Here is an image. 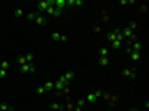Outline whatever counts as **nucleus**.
Masks as SVG:
<instances>
[{"label":"nucleus","instance_id":"1","mask_svg":"<svg viewBox=\"0 0 149 111\" xmlns=\"http://www.w3.org/2000/svg\"><path fill=\"white\" fill-rule=\"evenodd\" d=\"M121 35L124 38H128V42H132V40H134V33H132V30H131V28H123L121 30Z\"/></svg>","mask_w":149,"mask_h":111},{"label":"nucleus","instance_id":"2","mask_svg":"<svg viewBox=\"0 0 149 111\" xmlns=\"http://www.w3.org/2000/svg\"><path fill=\"white\" fill-rule=\"evenodd\" d=\"M73 76H74L73 71H68V73H65L63 76H61V78H60V81H63L65 85H68L70 81H71V80H73Z\"/></svg>","mask_w":149,"mask_h":111},{"label":"nucleus","instance_id":"3","mask_svg":"<svg viewBox=\"0 0 149 111\" xmlns=\"http://www.w3.org/2000/svg\"><path fill=\"white\" fill-rule=\"evenodd\" d=\"M123 75L128 76V78H134V76H136V70H129V68H126V70H123Z\"/></svg>","mask_w":149,"mask_h":111},{"label":"nucleus","instance_id":"4","mask_svg":"<svg viewBox=\"0 0 149 111\" xmlns=\"http://www.w3.org/2000/svg\"><path fill=\"white\" fill-rule=\"evenodd\" d=\"M84 100H86V103H94V101H96V100H98V96H96L94 93H88Z\"/></svg>","mask_w":149,"mask_h":111},{"label":"nucleus","instance_id":"5","mask_svg":"<svg viewBox=\"0 0 149 111\" xmlns=\"http://www.w3.org/2000/svg\"><path fill=\"white\" fill-rule=\"evenodd\" d=\"M65 7H66V2H65V0H55V9L63 10Z\"/></svg>","mask_w":149,"mask_h":111},{"label":"nucleus","instance_id":"6","mask_svg":"<svg viewBox=\"0 0 149 111\" xmlns=\"http://www.w3.org/2000/svg\"><path fill=\"white\" fill-rule=\"evenodd\" d=\"M118 32H119V28H116V30H114V32H111V33H109V35H108V40H109V42H114V40H116V38H118Z\"/></svg>","mask_w":149,"mask_h":111},{"label":"nucleus","instance_id":"7","mask_svg":"<svg viewBox=\"0 0 149 111\" xmlns=\"http://www.w3.org/2000/svg\"><path fill=\"white\" fill-rule=\"evenodd\" d=\"M45 22H47V18H45L43 15H37V18H35V23H37V25H45Z\"/></svg>","mask_w":149,"mask_h":111},{"label":"nucleus","instance_id":"8","mask_svg":"<svg viewBox=\"0 0 149 111\" xmlns=\"http://www.w3.org/2000/svg\"><path fill=\"white\" fill-rule=\"evenodd\" d=\"M129 55H131V58H132L134 61H138V60L141 58V53H139V51H134V50H131V51H129Z\"/></svg>","mask_w":149,"mask_h":111},{"label":"nucleus","instance_id":"9","mask_svg":"<svg viewBox=\"0 0 149 111\" xmlns=\"http://www.w3.org/2000/svg\"><path fill=\"white\" fill-rule=\"evenodd\" d=\"M43 88H45V91H51V90L55 88V83H53V81H47V83L43 85Z\"/></svg>","mask_w":149,"mask_h":111},{"label":"nucleus","instance_id":"10","mask_svg":"<svg viewBox=\"0 0 149 111\" xmlns=\"http://www.w3.org/2000/svg\"><path fill=\"white\" fill-rule=\"evenodd\" d=\"M65 86H66V85L63 83V81H60V80H58V81L55 83V90H56V91H61V90H63Z\"/></svg>","mask_w":149,"mask_h":111},{"label":"nucleus","instance_id":"11","mask_svg":"<svg viewBox=\"0 0 149 111\" xmlns=\"http://www.w3.org/2000/svg\"><path fill=\"white\" fill-rule=\"evenodd\" d=\"M50 108H51V110H53V111H60V110H65V108H63L61 104H58V103H51V104H50Z\"/></svg>","mask_w":149,"mask_h":111},{"label":"nucleus","instance_id":"12","mask_svg":"<svg viewBox=\"0 0 149 111\" xmlns=\"http://www.w3.org/2000/svg\"><path fill=\"white\" fill-rule=\"evenodd\" d=\"M131 50H134V51H141V50H142V45H141L139 42H134V43H132V48H131Z\"/></svg>","mask_w":149,"mask_h":111},{"label":"nucleus","instance_id":"13","mask_svg":"<svg viewBox=\"0 0 149 111\" xmlns=\"http://www.w3.org/2000/svg\"><path fill=\"white\" fill-rule=\"evenodd\" d=\"M20 71H22V73H30V63L22 65V66H20Z\"/></svg>","mask_w":149,"mask_h":111},{"label":"nucleus","instance_id":"14","mask_svg":"<svg viewBox=\"0 0 149 111\" xmlns=\"http://www.w3.org/2000/svg\"><path fill=\"white\" fill-rule=\"evenodd\" d=\"M108 63H109V58H108V56H101V58H99V65L101 66H106Z\"/></svg>","mask_w":149,"mask_h":111},{"label":"nucleus","instance_id":"15","mask_svg":"<svg viewBox=\"0 0 149 111\" xmlns=\"http://www.w3.org/2000/svg\"><path fill=\"white\" fill-rule=\"evenodd\" d=\"M37 15H38V13H35V12H32V13H27V20H28V22H35Z\"/></svg>","mask_w":149,"mask_h":111},{"label":"nucleus","instance_id":"16","mask_svg":"<svg viewBox=\"0 0 149 111\" xmlns=\"http://www.w3.org/2000/svg\"><path fill=\"white\" fill-rule=\"evenodd\" d=\"M17 61H18V65L22 66V65H25V63H27V58H25L23 55H20L18 58H17Z\"/></svg>","mask_w":149,"mask_h":111},{"label":"nucleus","instance_id":"17","mask_svg":"<svg viewBox=\"0 0 149 111\" xmlns=\"http://www.w3.org/2000/svg\"><path fill=\"white\" fill-rule=\"evenodd\" d=\"M111 46H113V50H118V48L121 46V42H119V40H114L111 43Z\"/></svg>","mask_w":149,"mask_h":111},{"label":"nucleus","instance_id":"18","mask_svg":"<svg viewBox=\"0 0 149 111\" xmlns=\"http://www.w3.org/2000/svg\"><path fill=\"white\" fill-rule=\"evenodd\" d=\"M0 65H2V70H8L10 63H8V61H7V60H3V61H0Z\"/></svg>","mask_w":149,"mask_h":111},{"label":"nucleus","instance_id":"19","mask_svg":"<svg viewBox=\"0 0 149 111\" xmlns=\"http://www.w3.org/2000/svg\"><path fill=\"white\" fill-rule=\"evenodd\" d=\"M84 104H86V100H84V98H83V100H78V103H76V108H83Z\"/></svg>","mask_w":149,"mask_h":111},{"label":"nucleus","instance_id":"20","mask_svg":"<svg viewBox=\"0 0 149 111\" xmlns=\"http://www.w3.org/2000/svg\"><path fill=\"white\" fill-rule=\"evenodd\" d=\"M15 17H17V18L23 17V10H22V9H17V10H15Z\"/></svg>","mask_w":149,"mask_h":111},{"label":"nucleus","instance_id":"21","mask_svg":"<svg viewBox=\"0 0 149 111\" xmlns=\"http://www.w3.org/2000/svg\"><path fill=\"white\" fill-rule=\"evenodd\" d=\"M99 55L101 56H108V48H106V46H103L101 50H99Z\"/></svg>","mask_w":149,"mask_h":111},{"label":"nucleus","instance_id":"22","mask_svg":"<svg viewBox=\"0 0 149 111\" xmlns=\"http://www.w3.org/2000/svg\"><path fill=\"white\" fill-rule=\"evenodd\" d=\"M47 13H48V15H53V13H55V7H53V5H50V7L47 9Z\"/></svg>","mask_w":149,"mask_h":111},{"label":"nucleus","instance_id":"23","mask_svg":"<svg viewBox=\"0 0 149 111\" xmlns=\"http://www.w3.org/2000/svg\"><path fill=\"white\" fill-rule=\"evenodd\" d=\"M25 58H27V63H32V61H33V53H28Z\"/></svg>","mask_w":149,"mask_h":111},{"label":"nucleus","instance_id":"24","mask_svg":"<svg viewBox=\"0 0 149 111\" xmlns=\"http://www.w3.org/2000/svg\"><path fill=\"white\" fill-rule=\"evenodd\" d=\"M60 37H61V35H60L58 32H55V33H51V38H53V40H60Z\"/></svg>","mask_w":149,"mask_h":111},{"label":"nucleus","instance_id":"25","mask_svg":"<svg viewBox=\"0 0 149 111\" xmlns=\"http://www.w3.org/2000/svg\"><path fill=\"white\" fill-rule=\"evenodd\" d=\"M0 110H2V111H8V104L2 103V104H0Z\"/></svg>","mask_w":149,"mask_h":111},{"label":"nucleus","instance_id":"26","mask_svg":"<svg viewBox=\"0 0 149 111\" xmlns=\"http://www.w3.org/2000/svg\"><path fill=\"white\" fill-rule=\"evenodd\" d=\"M37 93H38V94H43V93H45V88H43V86H38V88H37Z\"/></svg>","mask_w":149,"mask_h":111},{"label":"nucleus","instance_id":"27","mask_svg":"<svg viewBox=\"0 0 149 111\" xmlns=\"http://www.w3.org/2000/svg\"><path fill=\"white\" fill-rule=\"evenodd\" d=\"M5 76H7V70H2V68H0V78H5Z\"/></svg>","mask_w":149,"mask_h":111},{"label":"nucleus","instance_id":"28","mask_svg":"<svg viewBox=\"0 0 149 111\" xmlns=\"http://www.w3.org/2000/svg\"><path fill=\"white\" fill-rule=\"evenodd\" d=\"M136 27H138V23H136V22H131V23H129V27H128V28H131V30H134Z\"/></svg>","mask_w":149,"mask_h":111},{"label":"nucleus","instance_id":"29","mask_svg":"<svg viewBox=\"0 0 149 111\" xmlns=\"http://www.w3.org/2000/svg\"><path fill=\"white\" fill-rule=\"evenodd\" d=\"M66 110H70V111H71V110H74V106L71 104V103H68V104H66Z\"/></svg>","mask_w":149,"mask_h":111},{"label":"nucleus","instance_id":"30","mask_svg":"<svg viewBox=\"0 0 149 111\" xmlns=\"http://www.w3.org/2000/svg\"><path fill=\"white\" fill-rule=\"evenodd\" d=\"M109 100H111L113 103H114V101H118V94H113V96H111V98H109Z\"/></svg>","mask_w":149,"mask_h":111},{"label":"nucleus","instance_id":"31","mask_svg":"<svg viewBox=\"0 0 149 111\" xmlns=\"http://www.w3.org/2000/svg\"><path fill=\"white\" fill-rule=\"evenodd\" d=\"M103 98H104V100H106V101H108V100H109V98H111V94H108V93H104V94H103Z\"/></svg>","mask_w":149,"mask_h":111},{"label":"nucleus","instance_id":"32","mask_svg":"<svg viewBox=\"0 0 149 111\" xmlns=\"http://www.w3.org/2000/svg\"><path fill=\"white\" fill-rule=\"evenodd\" d=\"M33 71H35V65H33V63H30V73H33Z\"/></svg>","mask_w":149,"mask_h":111},{"label":"nucleus","instance_id":"33","mask_svg":"<svg viewBox=\"0 0 149 111\" xmlns=\"http://www.w3.org/2000/svg\"><path fill=\"white\" fill-rule=\"evenodd\" d=\"M74 5H83V0H74Z\"/></svg>","mask_w":149,"mask_h":111},{"label":"nucleus","instance_id":"34","mask_svg":"<svg viewBox=\"0 0 149 111\" xmlns=\"http://www.w3.org/2000/svg\"><path fill=\"white\" fill-rule=\"evenodd\" d=\"M126 3H132V0H131V2H128V0H121V5H126Z\"/></svg>","mask_w":149,"mask_h":111},{"label":"nucleus","instance_id":"35","mask_svg":"<svg viewBox=\"0 0 149 111\" xmlns=\"http://www.w3.org/2000/svg\"><path fill=\"white\" fill-rule=\"evenodd\" d=\"M131 111H138V110H136V108H132V110H131Z\"/></svg>","mask_w":149,"mask_h":111},{"label":"nucleus","instance_id":"36","mask_svg":"<svg viewBox=\"0 0 149 111\" xmlns=\"http://www.w3.org/2000/svg\"><path fill=\"white\" fill-rule=\"evenodd\" d=\"M0 68H2V65H0Z\"/></svg>","mask_w":149,"mask_h":111},{"label":"nucleus","instance_id":"37","mask_svg":"<svg viewBox=\"0 0 149 111\" xmlns=\"http://www.w3.org/2000/svg\"><path fill=\"white\" fill-rule=\"evenodd\" d=\"M60 111H63V110H60Z\"/></svg>","mask_w":149,"mask_h":111}]
</instances>
